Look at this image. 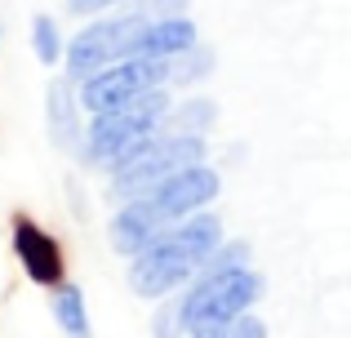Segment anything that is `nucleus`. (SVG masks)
I'll return each instance as SVG.
<instances>
[{
	"label": "nucleus",
	"instance_id": "aec40b11",
	"mask_svg": "<svg viewBox=\"0 0 351 338\" xmlns=\"http://www.w3.org/2000/svg\"><path fill=\"white\" fill-rule=\"evenodd\" d=\"M116 5H129V0H67V9L76 18H98V14H107V9H116Z\"/></svg>",
	"mask_w": 351,
	"mask_h": 338
},
{
	"label": "nucleus",
	"instance_id": "20e7f679",
	"mask_svg": "<svg viewBox=\"0 0 351 338\" xmlns=\"http://www.w3.org/2000/svg\"><path fill=\"white\" fill-rule=\"evenodd\" d=\"M169 107H173L169 89H152V94H143L138 103H129V107L89 116L85 143H80V160H85V165H98V169L120 165V160H125L129 152L143 147L156 130H165Z\"/></svg>",
	"mask_w": 351,
	"mask_h": 338
},
{
	"label": "nucleus",
	"instance_id": "39448f33",
	"mask_svg": "<svg viewBox=\"0 0 351 338\" xmlns=\"http://www.w3.org/2000/svg\"><path fill=\"white\" fill-rule=\"evenodd\" d=\"M143 27H147V18L134 14V9L112 14V18H94L89 27H80V32L67 40V58H62V62H67V80L85 85L89 76H98V71L134 58Z\"/></svg>",
	"mask_w": 351,
	"mask_h": 338
},
{
	"label": "nucleus",
	"instance_id": "9b49d317",
	"mask_svg": "<svg viewBox=\"0 0 351 338\" xmlns=\"http://www.w3.org/2000/svg\"><path fill=\"white\" fill-rule=\"evenodd\" d=\"M200 45V32L187 14L182 18H147L143 36H138V53L147 58H178V53L196 49Z\"/></svg>",
	"mask_w": 351,
	"mask_h": 338
},
{
	"label": "nucleus",
	"instance_id": "ddd939ff",
	"mask_svg": "<svg viewBox=\"0 0 351 338\" xmlns=\"http://www.w3.org/2000/svg\"><path fill=\"white\" fill-rule=\"evenodd\" d=\"M214 121H218L214 98H187V103H173V107H169V121H165V130L209 134V125H214Z\"/></svg>",
	"mask_w": 351,
	"mask_h": 338
},
{
	"label": "nucleus",
	"instance_id": "7ed1b4c3",
	"mask_svg": "<svg viewBox=\"0 0 351 338\" xmlns=\"http://www.w3.org/2000/svg\"><path fill=\"white\" fill-rule=\"evenodd\" d=\"M209 156V138L205 134H187V130H156L138 152H129L120 165L107 169V187L116 200H138L152 196L165 178H173L178 169L200 165Z\"/></svg>",
	"mask_w": 351,
	"mask_h": 338
},
{
	"label": "nucleus",
	"instance_id": "f03ea898",
	"mask_svg": "<svg viewBox=\"0 0 351 338\" xmlns=\"http://www.w3.org/2000/svg\"><path fill=\"white\" fill-rule=\"evenodd\" d=\"M263 276L254 267H227V271H200L187 289L178 294V321L182 334L191 338H223L232 321L245 312H254V303L263 298Z\"/></svg>",
	"mask_w": 351,
	"mask_h": 338
},
{
	"label": "nucleus",
	"instance_id": "f8f14e48",
	"mask_svg": "<svg viewBox=\"0 0 351 338\" xmlns=\"http://www.w3.org/2000/svg\"><path fill=\"white\" fill-rule=\"evenodd\" d=\"M49 312L58 321V330L67 338H94V325H89V303H85V289L76 280H62L49 298Z\"/></svg>",
	"mask_w": 351,
	"mask_h": 338
},
{
	"label": "nucleus",
	"instance_id": "0eeeda50",
	"mask_svg": "<svg viewBox=\"0 0 351 338\" xmlns=\"http://www.w3.org/2000/svg\"><path fill=\"white\" fill-rule=\"evenodd\" d=\"M218 191H223V178H218V169L200 160V165H187V169L173 173V178H165L147 200H152V209L160 214V223L169 227V223H182V218L200 214L205 205H214Z\"/></svg>",
	"mask_w": 351,
	"mask_h": 338
},
{
	"label": "nucleus",
	"instance_id": "2eb2a0df",
	"mask_svg": "<svg viewBox=\"0 0 351 338\" xmlns=\"http://www.w3.org/2000/svg\"><path fill=\"white\" fill-rule=\"evenodd\" d=\"M214 62H218V58H214V49H209V45H196V49L178 53V58H173L169 85H200V80H209Z\"/></svg>",
	"mask_w": 351,
	"mask_h": 338
},
{
	"label": "nucleus",
	"instance_id": "9d476101",
	"mask_svg": "<svg viewBox=\"0 0 351 338\" xmlns=\"http://www.w3.org/2000/svg\"><path fill=\"white\" fill-rule=\"evenodd\" d=\"M160 227L165 223H160V214L152 209V200H147V196L120 200V209L112 214V223H107V241H112V250L120 254V258H138V254L156 241Z\"/></svg>",
	"mask_w": 351,
	"mask_h": 338
},
{
	"label": "nucleus",
	"instance_id": "dca6fc26",
	"mask_svg": "<svg viewBox=\"0 0 351 338\" xmlns=\"http://www.w3.org/2000/svg\"><path fill=\"white\" fill-rule=\"evenodd\" d=\"M209 271H227V267H249V241H223L218 254L205 263Z\"/></svg>",
	"mask_w": 351,
	"mask_h": 338
},
{
	"label": "nucleus",
	"instance_id": "6e6552de",
	"mask_svg": "<svg viewBox=\"0 0 351 338\" xmlns=\"http://www.w3.org/2000/svg\"><path fill=\"white\" fill-rule=\"evenodd\" d=\"M14 258L23 276L40 289H58L67 280V254H62L58 236L45 232L32 214H14Z\"/></svg>",
	"mask_w": 351,
	"mask_h": 338
},
{
	"label": "nucleus",
	"instance_id": "1a4fd4ad",
	"mask_svg": "<svg viewBox=\"0 0 351 338\" xmlns=\"http://www.w3.org/2000/svg\"><path fill=\"white\" fill-rule=\"evenodd\" d=\"M85 103H80V85L67 76H53L45 89V125L58 152H80L85 143Z\"/></svg>",
	"mask_w": 351,
	"mask_h": 338
},
{
	"label": "nucleus",
	"instance_id": "412c9836",
	"mask_svg": "<svg viewBox=\"0 0 351 338\" xmlns=\"http://www.w3.org/2000/svg\"><path fill=\"white\" fill-rule=\"evenodd\" d=\"M182 338H191V334H182Z\"/></svg>",
	"mask_w": 351,
	"mask_h": 338
},
{
	"label": "nucleus",
	"instance_id": "f3484780",
	"mask_svg": "<svg viewBox=\"0 0 351 338\" xmlns=\"http://www.w3.org/2000/svg\"><path fill=\"white\" fill-rule=\"evenodd\" d=\"M191 0H129V9L143 18H182Z\"/></svg>",
	"mask_w": 351,
	"mask_h": 338
},
{
	"label": "nucleus",
	"instance_id": "4468645a",
	"mask_svg": "<svg viewBox=\"0 0 351 338\" xmlns=\"http://www.w3.org/2000/svg\"><path fill=\"white\" fill-rule=\"evenodd\" d=\"M32 53L40 58V67H58L67 58V40H62L58 23L49 14H36L32 18Z\"/></svg>",
	"mask_w": 351,
	"mask_h": 338
},
{
	"label": "nucleus",
	"instance_id": "423d86ee",
	"mask_svg": "<svg viewBox=\"0 0 351 338\" xmlns=\"http://www.w3.org/2000/svg\"><path fill=\"white\" fill-rule=\"evenodd\" d=\"M173 76V58H147V53H134V58L116 62V67L98 71L80 85V103H85L89 116L98 112H116V107L138 103L152 89H169Z\"/></svg>",
	"mask_w": 351,
	"mask_h": 338
},
{
	"label": "nucleus",
	"instance_id": "f257e3e1",
	"mask_svg": "<svg viewBox=\"0 0 351 338\" xmlns=\"http://www.w3.org/2000/svg\"><path fill=\"white\" fill-rule=\"evenodd\" d=\"M218 245H223V218L209 214V209L160 227L156 241L138 258H129V289L138 298L178 294L205 271V263L218 254Z\"/></svg>",
	"mask_w": 351,
	"mask_h": 338
},
{
	"label": "nucleus",
	"instance_id": "a211bd4d",
	"mask_svg": "<svg viewBox=\"0 0 351 338\" xmlns=\"http://www.w3.org/2000/svg\"><path fill=\"white\" fill-rule=\"evenodd\" d=\"M152 334H156V338H182V321H178V298H173V303H165L160 312H156V321H152Z\"/></svg>",
	"mask_w": 351,
	"mask_h": 338
},
{
	"label": "nucleus",
	"instance_id": "6ab92c4d",
	"mask_svg": "<svg viewBox=\"0 0 351 338\" xmlns=\"http://www.w3.org/2000/svg\"><path fill=\"white\" fill-rule=\"evenodd\" d=\"M223 338H267V325H263V316L245 312L240 321H232V325L223 330Z\"/></svg>",
	"mask_w": 351,
	"mask_h": 338
}]
</instances>
